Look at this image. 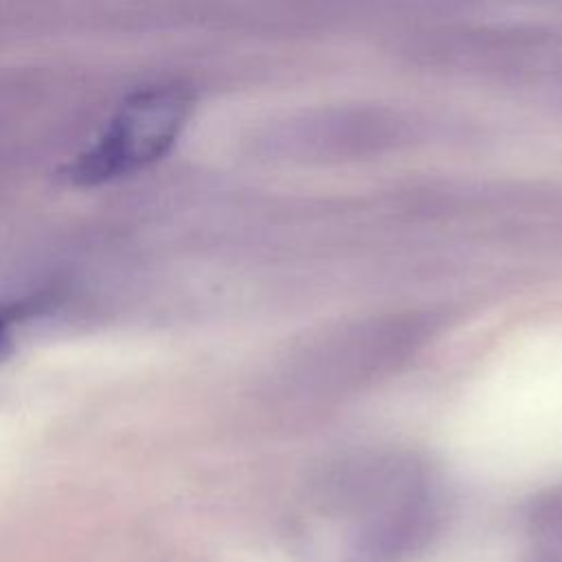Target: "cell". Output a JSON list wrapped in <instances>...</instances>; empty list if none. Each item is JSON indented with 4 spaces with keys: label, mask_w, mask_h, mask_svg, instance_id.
Instances as JSON below:
<instances>
[{
    "label": "cell",
    "mask_w": 562,
    "mask_h": 562,
    "mask_svg": "<svg viewBox=\"0 0 562 562\" xmlns=\"http://www.w3.org/2000/svg\"><path fill=\"white\" fill-rule=\"evenodd\" d=\"M189 110L191 97L178 86L130 94L101 136L59 169V178L72 187H94L149 167L171 149Z\"/></svg>",
    "instance_id": "cell-1"
},
{
    "label": "cell",
    "mask_w": 562,
    "mask_h": 562,
    "mask_svg": "<svg viewBox=\"0 0 562 562\" xmlns=\"http://www.w3.org/2000/svg\"><path fill=\"white\" fill-rule=\"evenodd\" d=\"M37 307H40V301L35 299L0 303V362H4L13 353V336H11L13 323L37 312Z\"/></svg>",
    "instance_id": "cell-2"
}]
</instances>
